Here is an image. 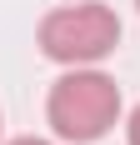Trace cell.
I'll use <instances>...</instances> for the list:
<instances>
[{
  "mask_svg": "<svg viewBox=\"0 0 140 145\" xmlns=\"http://www.w3.org/2000/svg\"><path fill=\"white\" fill-rule=\"evenodd\" d=\"M45 115H50V130L60 140L90 145L120 120V85L90 65H70V75H60L50 85Z\"/></svg>",
  "mask_w": 140,
  "mask_h": 145,
  "instance_id": "cell-1",
  "label": "cell"
},
{
  "mask_svg": "<svg viewBox=\"0 0 140 145\" xmlns=\"http://www.w3.org/2000/svg\"><path fill=\"white\" fill-rule=\"evenodd\" d=\"M125 140H130V145H140V105L130 110V125H125Z\"/></svg>",
  "mask_w": 140,
  "mask_h": 145,
  "instance_id": "cell-3",
  "label": "cell"
},
{
  "mask_svg": "<svg viewBox=\"0 0 140 145\" xmlns=\"http://www.w3.org/2000/svg\"><path fill=\"white\" fill-rule=\"evenodd\" d=\"M10 145H50V140H35V135H25V140H10Z\"/></svg>",
  "mask_w": 140,
  "mask_h": 145,
  "instance_id": "cell-4",
  "label": "cell"
},
{
  "mask_svg": "<svg viewBox=\"0 0 140 145\" xmlns=\"http://www.w3.org/2000/svg\"><path fill=\"white\" fill-rule=\"evenodd\" d=\"M120 45V20L110 5L80 0V5H60L40 20V50L60 65H95Z\"/></svg>",
  "mask_w": 140,
  "mask_h": 145,
  "instance_id": "cell-2",
  "label": "cell"
},
{
  "mask_svg": "<svg viewBox=\"0 0 140 145\" xmlns=\"http://www.w3.org/2000/svg\"><path fill=\"white\" fill-rule=\"evenodd\" d=\"M135 5H140V0H135Z\"/></svg>",
  "mask_w": 140,
  "mask_h": 145,
  "instance_id": "cell-5",
  "label": "cell"
}]
</instances>
